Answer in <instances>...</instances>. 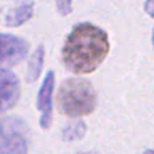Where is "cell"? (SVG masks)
<instances>
[{
    "mask_svg": "<svg viewBox=\"0 0 154 154\" xmlns=\"http://www.w3.org/2000/svg\"><path fill=\"white\" fill-rule=\"evenodd\" d=\"M56 10L61 16H67L72 13V0H55Z\"/></svg>",
    "mask_w": 154,
    "mask_h": 154,
    "instance_id": "obj_9",
    "label": "cell"
},
{
    "mask_svg": "<svg viewBox=\"0 0 154 154\" xmlns=\"http://www.w3.org/2000/svg\"><path fill=\"white\" fill-rule=\"evenodd\" d=\"M53 90H55V72L48 71L37 93V109L40 111V127L45 130L51 125L53 120Z\"/></svg>",
    "mask_w": 154,
    "mask_h": 154,
    "instance_id": "obj_5",
    "label": "cell"
},
{
    "mask_svg": "<svg viewBox=\"0 0 154 154\" xmlns=\"http://www.w3.org/2000/svg\"><path fill=\"white\" fill-rule=\"evenodd\" d=\"M43 61H45V47L38 45L35 48V51L31 55L27 63V71H26V80L27 82H35L40 77L42 67H43Z\"/></svg>",
    "mask_w": 154,
    "mask_h": 154,
    "instance_id": "obj_8",
    "label": "cell"
},
{
    "mask_svg": "<svg viewBox=\"0 0 154 154\" xmlns=\"http://www.w3.org/2000/svg\"><path fill=\"white\" fill-rule=\"evenodd\" d=\"M143 10L149 18H154V0H146L143 5Z\"/></svg>",
    "mask_w": 154,
    "mask_h": 154,
    "instance_id": "obj_10",
    "label": "cell"
},
{
    "mask_svg": "<svg viewBox=\"0 0 154 154\" xmlns=\"http://www.w3.org/2000/svg\"><path fill=\"white\" fill-rule=\"evenodd\" d=\"M152 48H154V29H152Z\"/></svg>",
    "mask_w": 154,
    "mask_h": 154,
    "instance_id": "obj_12",
    "label": "cell"
},
{
    "mask_svg": "<svg viewBox=\"0 0 154 154\" xmlns=\"http://www.w3.org/2000/svg\"><path fill=\"white\" fill-rule=\"evenodd\" d=\"M56 103L63 114L69 117H84L96 108V91L88 80L72 77L60 85Z\"/></svg>",
    "mask_w": 154,
    "mask_h": 154,
    "instance_id": "obj_2",
    "label": "cell"
},
{
    "mask_svg": "<svg viewBox=\"0 0 154 154\" xmlns=\"http://www.w3.org/2000/svg\"><path fill=\"white\" fill-rule=\"evenodd\" d=\"M29 125L19 116L0 119V154H27Z\"/></svg>",
    "mask_w": 154,
    "mask_h": 154,
    "instance_id": "obj_3",
    "label": "cell"
},
{
    "mask_svg": "<svg viewBox=\"0 0 154 154\" xmlns=\"http://www.w3.org/2000/svg\"><path fill=\"white\" fill-rule=\"evenodd\" d=\"M34 8L35 5L34 2H23L19 3L16 8L10 10L5 16V24L8 27H19L23 26L24 23H27L29 19L34 16Z\"/></svg>",
    "mask_w": 154,
    "mask_h": 154,
    "instance_id": "obj_7",
    "label": "cell"
},
{
    "mask_svg": "<svg viewBox=\"0 0 154 154\" xmlns=\"http://www.w3.org/2000/svg\"><path fill=\"white\" fill-rule=\"evenodd\" d=\"M143 154H154V149H146Z\"/></svg>",
    "mask_w": 154,
    "mask_h": 154,
    "instance_id": "obj_11",
    "label": "cell"
},
{
    "mask_svg": "<svg viewBox=\"0 0 154 154\" xmlns=\"http://www.w3.org/2000/svg\"><path fill=\"white\" fill-rule=\"evenodd\" d=\"M21 96V82L18 75L8 69H0V114L16 106Z\"/></svg>",
    "mask_w": 154,
    "mask_h": 154,
    "instance_id": "obj_6",
    "label": "cell"
},
{
    "mask_svg": "<svg viewBox=\"0 0 154 154\" xmlns=\"http://www.w3.org/2000/svg\"><path fill=\"white\" fill-rule=\"evenodd\" d=\"M111 50L109 35L93 23H79L63 43L61 58L74 74H90L104 63Z\"/></svg>",
    "mask_w": 154,
    "mask_h": 154,
    "instance_id": "obj_1",
    "label": "cell"
},
{
    "mask_svg": "<svg viewBox=\"0 0 154 154\" xmlns=\"http://www.w3.org/2000/svg\"><path fill=\"white\" fill-rule=\"evenodd\" d=\"M29 42L13 34L0 32V69H8L26 60Z\"/></svg>",
    "mask_w": 154,
    "mask_h": 154,
    "instance_id": "obj_4",
    "label": "cell"
}]
</instances>
